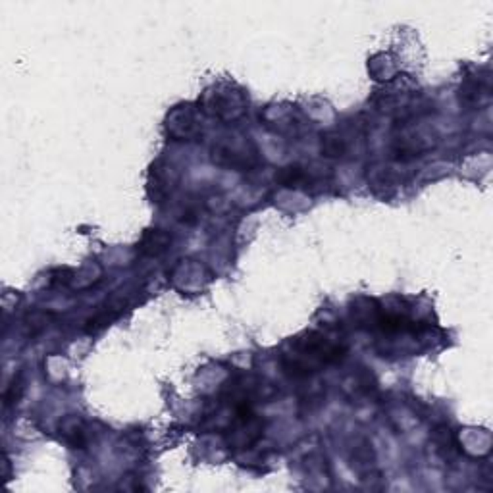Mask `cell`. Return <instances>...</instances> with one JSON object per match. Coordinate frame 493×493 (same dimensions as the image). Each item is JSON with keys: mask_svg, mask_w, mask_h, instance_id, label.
<instances>
[{"mask_svg": "<svg viewBox=\"0 0 493 493\" xmlns=\"http://www.w3.org/2000/svg\"><path fill=\"white\" fill-rule=\"evenodd\" d=\"M345 349L331 343L322 336L310 333L307 339H299L293 343L291 355H286V370L291 376H308L318 372L326 364H333L343 359Z\"/></svg>", "mask_w": 493, "mask_h": 493, "instance_id": "cell-1", "label": "cell"}, {"mask_svg": "<svg viewBox=\"0 0 493 493\" xmlns=\"http://www.w3.org/2000/svg\"><path fill=\"white\" fill-rule=\"evenodd\" d=\"M168 246H170V237L162 231H158V229H154V231H149L143 237V241L139 243V251L144 255L156 257V255H162Z\"/></svg>", "mask_w": 493, "mask_h": 493, "instance_id": "cell-2", "label": "cell"}, {"mask_svg": "<svg viewBox=\"0 0 493 493\" xmlns=\"http://www.w3.org/2000/svg\"><path fill=\"white\" fill-rule=\"evenodd\" d=\"M307 177V174L301 170V168H297V166H293V168H286L281 174L277 175V179L281 181L283 185H299L303 179Z\"/></svg>", "mask_w": 493, "mask_h": 493, "instance_id": "cell-3", "label": "cell"}]
</instances>
